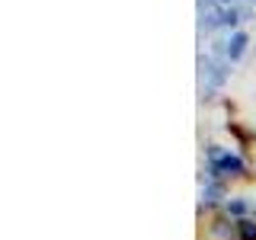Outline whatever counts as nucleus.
<instances>
[{
  "instance_id": "f257e3e1",
  "label": "nucleus",
  "mask_w": 256,
  "mask_h": 240,
  "mask_svg": "<svg viewBox=\"0 0 256 240\" xmlns=\"http://www.w3.org/2000/svg\"><path fill=\"white\" fill-rule=\"evenodd\" d=\"M205 157H208V180H246L250 176V166L246 160L234 154L230 148H221V144H208L205 148Z\"/></svg>"
},
{
  "instance_id": "6e6552de",
  "label": "nucleus",
  "mask_w": 256,
  "mask_h": 240,
  "mask_svg": "<svg viewBox=\"0 0 256 240\" xmlns=\"http://www.w3.org/2000/svg\"><path fill=\"white\" fill-rule=\"evenodd\" d=\"M253 214H256V202H253Z\"/></svg>"
},
{
  "instance_id": "423d86ee",
  "label": "nucleus",
  "mask_w": 256,
  "mask_h": 240,
  "mask_svg": "<svg viewBox=\"0 0 256 240\" xmlns=\"http://www.w3.org/2000/svg\"><path fill=\"white\" fill-rule=\"evenodd\" d=\"M224 212L230 214V221H244V218H250V214H253V202H250V198H244V196H230L228 202H224Z\"/></svg>"
},
{
  "instance_id": "20e7f679",
  "label": "nucleus",
  "mask_w": 256,
  "mask_h": 240,
  "mask_svg": "<svg viewBox=\"0 0 256 240\" xmlns=\"http://www.w3.org/2000/svg\"><path fill=\"white\" fill-rule=\"evenodd\" d=\"M198 198H202V208H214V205H224L228 202V182L224 180H208L202 182V192H198Z\"/></svg>"
},
{
  "instance_id": "7ed1b4c3",
  "label": "nucleus",
  "mask_w": 256,
  "mask_h": 240,
  "mask_svg": "<svg viewBox=\"0 0 256 240\" xmlns=\"http://www.w3.org/2000/svg\"><path fill=\"white\" fill-rule=\"evenodd\" d=\"M240 13L237 6H205L202 10V29L214 32V29H234L240 22Z\"/></svg>"
},
{
  "instance_id": "0eeeda50",
  "label": "nucleus",
  "mask_w": 256,
  "mask_h": 240,
  "mask_svg": "<svg viewBox=\"0 0 256 240\" xmlns=\"http://www.w3.org/2000/svg\"><path fill=\"white\" fill-rule=\"evenodd\" d=\"M237 240H256V221L253 218L237 221Z\"/></svg>"
},
{
  "instance_id": "f03ea898",
  "label": "nucleus",
  "mask_w": 256,
  "mask_h": 240,
  "mask_svg": "<svg viewBox=\"0 0 256 240\" xmlns=\"http://www.w3.org/2000/svg\"><path fill=\"white\" fill-rule=\"evenodd\" d=\"M198 70H202V80H205L202 100H212V93L221 90L230 80V61H218V58H212V54H198Z\"/></svg>"
},
{
  "instance_id": "39448f33",
  "label": "nucleus",
  "mask_w": 256,
  "mask_h": 240,
  "mask_svg": "<svg viewBox=\"0 0 256 240\" xmlns=\"http://www.w3.org/2000/svg\"><path fill=\"white\" fill-rule=\"evenodd\" d=\"M246 45H250V36L246 32H240V29H234L228 36V42H224V61H240L244 58V52H246Z\"/></svg>"
}]
</instances>
